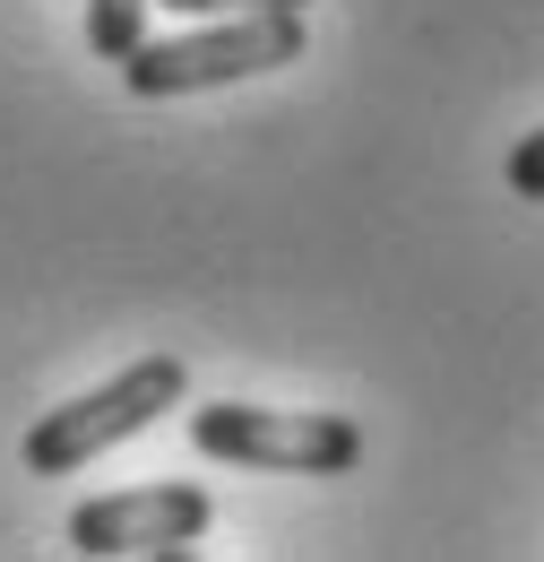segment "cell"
Returning a JSON list of instances; mask_svg holds the SVG:
<instances>
[{"instance_id": "cell-4", "label": "cell", "mask_w": 544, "mask_h": 562, "mask_svg": "<svg viewBox=\"0 0 544 562\" xmlns=\"http://www.w3.org/2000/svg\"><path fill=\"white\" fill-rule=\"evenodd\" d=\"M216 519V502L200 485H131V493H95L69 510V546L95 562L113 554H191Z\"/></svg>"}, {"instance_id": "cell-6", "label": "cell", "mask_w": 544, "mask_h": 562, "mask_svg": "<svg viewBox=\"0 0 544 562\" xmlns=\"http://www.w3.org/2000/svg\"><path fill=\"white\" fill-rule=\"evenodd\" d=\"M510 200H544V131L510 147Z\"/></svg>"}, {"instance_id": "cell-3", "label": "cell", "mask_w": 544, "mask_h": 562, "mask_svg": "<svg viewBox=\"0 0 544 562\" xmlns=\"http://www.w3.org/2000/svg\"><path fill=\"white\" fill-rule=\"evenodd\" d=\"M182 390H191L182 355H138L131 372H113L104 390H87V398H69V407L26 424V476H78V468H95L104 450H122L131 432H147L165 407H182Z\"/></svg>"}, {"instance_id": "cell-1", "label": "cell", "mask_w": 544, "mask_h": 562, "mask_svg": "<svg viewBox=\"0 0 544 562\" xmlns=\"http://www.w3.org/2000/svg\"><path fill=\"white\" fill-rule=\"evenodd\" d=\"M303 61V9H234L200 35H138L122 53V87L165 104V95H200V87H234V78H269Z\"/></svg>"}, {"instance_id": "cell-5", "label": "cell", "mask_w": 544, "mask_h": 562, "mask_svg": "<svg viewBox=\"0 0 544 562\" xmlns=\"http://www.w3.org/2000/svg\"><path fill=\"white\" fill-rule=\"evenodd\" d=\"M147 9L156 0H87V44H95V61H122L138 35H147Z\"/></svg>"}, {"instance_id": "cell-2", "label": "cell", "mask_w": 544, "mask_h": 562, "mask_svg": "<svg viewBox=\"0 0 544 562\" xmlns=\"http://www.w3.org/2000/svg\"><path fill=\"white\" fill-rule=\"evenodd\" d=\"M191 450L225 468H260V476H345V468H363V424L329 416V407L216 398V407H191Z\"/></svg>"}, {"instance_id": "cell-7", "label": "cell", "mask_w": 544, "mask_h": 562, "mask_svg": "<svg viewBox=\"0 0 544 562\" xmlns=\"http://www.w3.org/2000/svg\"><path fill=\"white\" fill-rule=\"evenodd\" d=\"M165 9H191V18H234V9H311V0H165Z\"/></svg>"}]
</instances>
